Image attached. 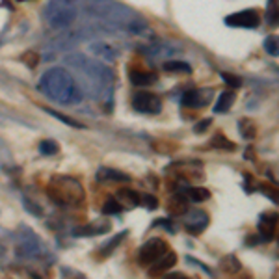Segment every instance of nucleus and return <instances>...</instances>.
Here are the masks:
<instances>
[{
    "label": "nucleus",
    "mask_w": 279,
    "mask_h": 279,
    "mask_svg": "<svg viewBox=\"0 0 279 279\" xmlns=\"http://www.w3.org/2000/svg\"><path fill=\"white\" fill-rule=\"evenodd\" d=\"M64 62L73 71L71 75L82 95H88L91 99H106L112 95L114 73L110 67L78 52L65 56Z\"/></svg>",
    "instance_id": "obj_1"
},
{
    "label": "nucleus",
    "mask_w": 279,
    "mask_h": 279,
    "mask_svg": "<svg viewBox=\"0 0 279 279\" xmlns=\"http://www.w3.org/2000/svg\"><path fill=\"white\" fill-rule=\"evenodd\" d=\"M86 13L97 19L101 28L106 32L142 34L147 30L142 17L116 0H86Z\"/></svg>",
    "instance_id": "obj_2"
},
{
    "label": "nucleus",
    "mask_w": 279,
    "mask_h": 279,
    "mask_svg": "<svg viewBox=\"0 0 279 279\" xmlns=\"http://www.w3.org/2000/svg\"><path fill=\"white\" fill-rule=\"evenodd\" d=\"M39 90L60 104H78L82 101V91L71 73L64 67H52L43 73L39 80Z\"/></svg>",
    "instance_id": "obj_3"
},
{
    "label": "nucleus",
    "mask_w": 279,
    "mask_h": 279,
    "mask_svg": "<svg viewBox=\"0 0 279 279\" xmlns=\"http://www.w3.org/2000/svg\"><path fill=\"white\" fill-rule=\"evenodd\" d=\"M47 194L52 201L64 205V207L80 205L84 199V188L80 186V182L67 175L52 177L51 182H49V188H47Z\"/></svg>",
    "instance_id": "obj_4"
},
{
    "label": "nucleus",
    "mask_w": 279,
    "mask_h": 279,
    "mask_svg": "<svg viewBox=\"0 0 279 279\" xmlns=\"http://www.w3.org/2000/svg\"><path fill=\"white\" fill-rule=\"evenodd\" d=\"M77 17V10L73 6L71 0H49L45 6V21L51 28L62 30L73 25Z\"/></svg>",
    "instance_id": "obj_5"
},
{
    "label": "nucleus",
    "mask_w": 279,
    "mask_h": 279,
    "mask_svg": "<svg viewBox=\"0 0 279 279\" xmlns=\"http://www.w3.org/2000/svg\"><path fill=\"white\" fill-rule=\"evenodd\" d=\"M132 108L140 114H151L155 116L158 112L162 110V103L158 95L155 93H145V91H140V93H134L132 97Z\"/></svg>",
    "instance_id": "obj_6"
},
{
    "label": "nucleus",
    "mask_w": 279,
    "mask_h": 279,
    "mask_svg": "<svg viewBox=\"0 0 279 279\" xmlns=\"http://www.w3.org/2000/svg\"><path fill=\"white\" fill-rule=\"evenodd\" d=\"M164 253H168V244L162 238H149L140 249V262L142 264H153L158 260Z\"/></svg>",
    "instance_id": "obj_7"
},
{
    "label": "nucleus",
    "mask_w": 279,
    "mask_h": 279,
    "mask_svg": "<svg viewBox=\"0 0 279 279\" xmlns=\"http://www.w3.org/2000/svg\"><path fill=\"white\" fill-rule=\"evenodd\" d=\"M225 25L233 28H257L260 25V15L255 10H244L238 13H231L225 17Z\"/></svg>",
    "instance_id": "obj_8"
},
{
    "label": "nucleus",
    "mask_w": 279,
    "mask_h": 279,
    "mask_svg": "<svg viewBox=\"0 0 279 279\" xmlns=\"http://www.w3.org/2000/svg\"><path fill=\"white\" fill-rule=\"evenodd\" d=\"M212 101V90H190L182 95V106L188 108H201Z\"/></svg>",
    "instance_id": "obj_9"
},
{
    "label": "nucleus",
    "mask_w": 279,
    "mask_h": 279,
    "mask_svg": "<svg viewBox=\"0 0 279 279\" xmlns=\"http://www.w3.org/2000/svg\"><path fill=\"white\" fill-rule=\"evenodd\" d=\"M208 225V216L203 210H192L184 216V227L188 229V233H203Z\"/></svg>",
    "instance_id": "obj_10"
},
{
    "label": "nucleus",
    "mask_w": 279,
    "mask_h": 279,
    "mask_svg": "<svg viewBox=\"0 0 279 279\" xmlns=\"http://www.w3.org/2000/svg\"><path fill=\"white\" fill-rule=\"evenodd\" d=\"M279 221V214L277 212H264V214L259 218V234L260 240H272L273 234H275V223Z\"/></svg>",
    "instance_id": "obj_11"
},
{
    "label": "nucleus",
    "mask_w": 279,
    "mask_h": 279,
    "mask_svg": "<svg viewBox=\"0 0 279 279\" xmlns=\"http://www.w3.org/2000/svg\"><path fill=\"white\" fill-rule=\"evenodd\" d=\"M78 41H80L78 34H64V36H58L56 39H52L51 43L47 45V52L56 54V52L67 51V49H73Z\"/></svg>",
    "instance_id": "obj_12"
},
{
    "label": "nucleus",
    "mask_w": 279,
    "mask_h": 279,
    "mask_svg": "<svg viewBox=\"0 0 279 279\" xmlns=\"http://www.w3.org/2000/svg\"><path fill=\"white\" fill-rule=\"evenodd\" d=\"M110 231V223L104 220L93 221L91 225H84V227H78L77 231H73L75 236H97V234H104Z\"/></svg>",
    "instance_id": "obj_13"
},
{
    "label": "nucleus",
    "mask_w": 279,
    "mask_h": 279,
    "mask_svg": "<svg viewBox=\"0 0 279 279\" xmlns=\"http://www.w3.org/2000/svg\"><path fill=\"white\" fill-rule=\"evenodd\" d=\"M117 203L121 205L123 210H130L140 205V194L130 188H121L117 194Z\"/></svg>",
    "instance_id": "obj_14"
},
{
    "label": "nucleus",
    "mask_w": 279,
    "mask_h": 279,
    "mask_svg": "<svg viewBox=\"0 0 279 279\" xmlns=\"http://www.w3.org/2000/svg\"><path fill=\"white\" fill-rule=\"evenodd\" d=\"M177 262V255L173 253V251H168V253H164L162 257L158 260H155L153 264H151L149 268V272L153 273V275H158V273H164V272H168L169 268L173 266Z\"/></svg>",
    "instance_id": "obj_15"
},
{
    "label": "nucleus",
    "mask_w": 279,
    "mask_h": 279,
    "mask_svg": "<svg viewBox=\"0 0 279 279\" xmlns=\"http://www.w3.org/2000/svg\"><path fill=\"white\" fill-rule=\"evenodd\" d=\"M97 181L99 182H129L130 177L127 175V173H121L119 169L101 168L97 171Z\"/></svg>",
    "instance_id": "obj_16"
},
{
    "label": "nucleus",
    "mask_w": 279,
    "mask_h": 279,
    "mask_svg": "<svg viewBox=\"0 0 279 279\" xmlns=\"http://www.w3.org/2000/svg\"><path fill=\"white\" fill-rule=\"evenodd\" d=\"M90 51L99 56V58L106 60V62H114L117 58V51L114 47H110L108 43H104V41H97V43H91L90 45Z\"/></svg>",
    "instance_id": "obj_17"
},
{
    "label": "nucleus",
    "mask_w": 279,
    "mask_h": 279,
    "mask_svg": "<svg viewBox=\"0 0 279 279\" xmlns=\"http://www.w3.org/2000/svg\"><path fill=\"white\" fill-rule=\"evenodd\" d=\"M130 82L134 86H151L156 82V75L153 71H140V69H134L130 71L129 75Z\"/></svg>",
    "instance_id": "obj_18"
},
{
    "label": "nucleus",
    "mask_w": 279,
    "mask_h": 279,
    "mask_svg": "<svg viewBox=\"0 0 279 279\" xmlns=\"http://www.w3.org/2000/svg\"><path fill=\"white\" fill-rule=\"evenodd\" d=\"M168 210L171 214H186V212H188V199H184V195H181V194L169 197Z\"/></svg>",
    "instance_id": "obj_19"
},
{
    "label": "nucleus",
    "mask_w": 279,
    "mask_h": 279,
    "mask_svg": "<svg viewBox=\"0 0 279 279\" xmlns=\"http://www.w3.org/2000/svg\"><path fill=\"white\" fill-rule=\"evenodd\" d=\"M234 99H236L234 91H231V90L223 91L220 95V99H218V103H216L214 112L216 114H225V112H229L231 110V106L234 104Z\"/></svg>",
    "instance_id": "obj_20"
},
{
    "label": "nucleus",
    "mask_w": 279,
    "mask_h": 279,
    "mask_svg": "<svg viewBox=\"0 0 279 279\" xmlns=\"http://www.w3.org/2000/svg\"><path fill=\"white\" fill-rule=\"evenodd\" d=\"M266 23L270 26H279V0H268L266 6Z\"/></svg>",
    "instance_id": "obj_21"
},
{
    "label": "nucleus",
    "mask_w": 279,
    "mask_h": 279,
    "mask_svg": "<svg viewBox=\"0 0 279 279\" xmlns=\"http://www.w3.org/2000/svg\"><path fill=\"white\" fill-rule=\"evenodd\" d=\"M162 69L168 73H184V75L192 73V67L186 62H164Z\"/></svg>",
    "instance_id": "obj_22"
},
{
    "label": "nucleus",
    "mask_w": 279,
    "mask_h": 279,
    "mask_svg": "<svg viewBox=\"0 0 279 279\" xmlns=\"http://www.w3.org/2000/svg\"><path fill=\"white\" fill-rule=\"evenodd\" d=\"M210 145H212L214 149H221V151H234L236 149V145H234L229 138L223 136V134H216V136L212 138Z\"/></svg>",
    "instance_id": "obj_23"
},
{
    "label": "nucleus",
    "mask_w": 279,
    "mask_h": 279,
    "mask_svg": "<svg viewBox=\"0 0 279 279\" xmlns=\"http://www.w3.org/2000/svg\"><path fill=\"white\" fill-rule=\"evenodd\" d=\"M208 197H210V192L207 188H203V186H194V188H188V199L194 203H203L207 201Z\"/></svg>",
    "instance_id": "obj_24"
},
{
    "label": "nucleus",
    "mask_w": 279,
    "mask_h": 279,
    "mask_svg": "<svg viewBox=\"0 0 279 279\" xmlns=\"http://www.w3.org/2000/svg\"><path fill=\"white\" fill-rule=\"evenodd\" d=\"M238 130H240V134L244 140H253L255 138V125L253 121H249V119H240L238 121Z\"/></svg>",
    "instance_id": "obj_25"
},
{
    "label": "nucleus",
    "mask_w": 279,
    "mask_h": 279,
    "mask_svg": "<svg viewBox=\"0 0 279 279\" xmlns=\"http://www.w3.org/2000/svg\"><path fill=\"white\" fill-rule=\"evenodd\" d=\"M264 51L270 54V56H273V58H277L279 56V36H275V34H272V36H268L266 39H264Z\"/></svg>",
    "instance_id": "obj_26"
},
{
    "label": "nucleus",
    "mask_w": 279,
    "mask_h": 279,
    "mask_svg": "<svg viewBox=\"0 0 279 279\" xmlns=\"http://www.w3.org/2000/svg\"><path fill=\"white\" fill-rule=\"evenodd\" d=\"M259 192L262 195H266L272 203L279 205V188L277 186H272V184H259Z\"/></svg>",
    "instance_id": "obj_27"
},
{
    "label": "nucleus",
    "mask_w": 279,
    "mask_h": 279,
    "mask_svg": "<svg viewBox=\"0 0 279 279\" xmlns=\"http://www.w3.org/2000/svg\"><path fill=\"white\" fill-rule=\"evenodd\" d=\"M221 268L229 273H236L238 270H240V262H238V259H234L233 255H229V257H223V260H221Z\"/></svg>",
    "instance_id": "obj_28"
},
{
    "label": "nucleus",
    "mask_w": 279,
    "mask_h": 279,
    "mask_svg": "<svg viewBox=\"0 0 279 279\" xmlns=\"http://www.w3.org/2000/svg\"><path fill=\"white\" fill-rule=\"evenodd\" d=\"M58 149H60L58 143L52 142V140H43V142L39 143V151H41V155H47V156L56 155Z\"/></svg>",
    "instance_id": "obj_29"
},
{
    "label": "nucleus",
    "mask_w": 279,
    "mask_h": 279,
    "mask_svg": "<svg viewBox=\"0 0 279 279\" xmlns=\"http://www.w3.org/2000/svg\"><path fill=\"white\" fill-rule=\"evenodd\" d=\"M121 210H123V208H121V205L117 203V199L108 197L106 203H104V207H103V214H119Z\"/></svg>",
    "instance_id": "obj_30"
},
{
    "label": "nucleus",
    "mask_w": 279,
    "mask_h": 279,
    "mask_svg": "<svg viewBox=\"0 0 279 279\" xmlns=\"http://www.w3.org/2000/svg\"><path fill=\"white\" fill-rule=\"evenodd\" d=\"M21 62L26 65V67H38L39 64V54L38 52H34V51H26L23 56H21Z\"/></svg>",
    "instance_id": "obj_31"
},
{
    "label": "nucleus",
    "mask_w": 279,
    "mask_h": 279,
    "mask_svg": "<svg viewBox=\"0 0 279 279\" xmlns=\"http://www.w3.org/2000/svg\"><path fill=\"white\" fill-rule=\"evenodd\" d=\"M125 236H127V231H123L121 234H117V236H114L110 242H108V246H104L103 247V255H110L114 249H116L119 244H121V240H123Z\"/></svg>",
    "instance_id": "obj_32"
},
{
    "label": "nucleus",
    "mask_w": 279,
    "mask_h": 279,
    "mask_svg": "<svg viewBox=\"0 0 279 279\" xmlns=\"http://www.w3.org/2000/svg\"><path fill=\"white\" fill-rule=\"evenodd\" d=\"M47 110V114H51L52 117H56V119H60V121H64L65 125H69V127H82L80 123H77L75 119H71V117H67V116H64V114H58V112H54V110H51V108H45Z\"/></svg>",
    "instance_id": "obj_33"
},
{
    "label": "nucleus",
    "mask_w": 279,
    "mask_h": 279,
    "mask_svg": "<svg viewBox=\"0 0 279 279\" xmlns=\"http://www.w3.org/2000/svg\"><path fill=\"white\" fill-rule=\"evenodd\" d=\"M221 80H225V84H229L231 88H240L242 86V78L236 77V75H231V73H220Z\"/></svg>",
    "instance_id": "obj_34"
},
{
    "label": "nucleus",
    "mask_w": 279,
    "mask_h": 279,
    "mask_svg": "<svg viewBox=\"0 0 279 279\" xmlns=\"http://www.w3.org/2000/svg\"><path fill=\"white\" fill-rule=\"evenodd\" d=\"M140 203H143V207L149 208V210H155L158 207V201H156L155 195H143L142 199H140Z\"/></svg>",
    "instance_id": "obj_35"
},
{
    "label": "nucleus",
    "mask_w": 279,
    "mask_h": 279,
    "mask_svg": "<svg viewBox=\"0 0 279 279\" xmlns=\"http://www.w3.org/2000/svg\"><path fill=\"white\" fill-rule=\"evenodd\" d=\"M210 125H212V119H203V121H199V123L194 127V132L201 134V132H205V130H207Z\"/></svg>",
    "instance_id": "obj_36"
},
{
    "label": "nucleus",
    "mask_w": 279,
    "mask_h": 279,
    "mask_svg": "<svg viewBox=\"0 0 279 279\" xmlns=\"http://www.w3.org/2000/svg\"><path fill=\"white\" fill-rule=\"evenodd\" d=\"M155 225H162V227H166V231L175 233V223L169 220H158V221H155Z\"/></svg>",
    "instance_id": "obj_37"
},
{
    "label": "nucleus",
    "mask_w": 279,
    "mask_h": 279,
    "mask_svg": "<svg viewBox=\"0 0 279 279\" xmlns=\"http://www.w3.org/2000/svg\"><path fill=\"white\" fill-rule=\"evenodd\" d=\"M164 279H188L182 272H171V273H166Z\"/></svg>",
    "instance_id": "obj_38"
},
{
    "label": "nucleus",
    "mask_w": 279,
    "mask_h": 279,
    "mask_svg": "<svg viewBox=\"0 0 279 279\" xmlns=\"http://www.w3.org/2000/svg\"><path fill=\"white\" fill-rule=\"evenodd\" d=\"M19 2H25V0H19Z\"/></svg>",
    "instance_id": "obj_39"
}]
</instances>
